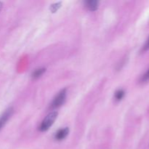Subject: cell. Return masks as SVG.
<instances>
[{"instance_id": "cell-1", "label": "cell", "mask_w": 149, "mask_h": 149, "mask_svg": "<svg viewBox=\"0 0 149 149\" xmlns=\"http://www.w3.org/2000/svg\"><path fill=\"white\" fill-rule=\"evenodd\" d=\"M58 112L57 111H52L51 113H49L46 117L44 119V120L42 121V124H41L40 127H39V130L42 132H45V131L48 130L50 128V127L55 122V119L58 117Z\"/></svg>"}, {"instance_id": "cell-2", "label": "cell", "mask_w": 149, "mask_h": 149, "mask_svg": "<svg viewBox=\"0 0 149 149\" xmlns=\"http://www.w3.org/2000/svg\"><path fill=\"white\" fill-rule=\"evenodd\" d=\"M65 98H66V90L63 89L55 96L54 100H52V104H51L52 109H57L62 106L65 103Z\"/></svg>"}, {"instance_id": "cell-3", "label": "cell", "mask_w": 149, "mask_h": 149, "mask_svg": "<svg viewBox=\"0 0 149 149\" xmlns=\"http://www.w3.org/2000/svg\"><path fill=\"white\" fill-rule=\"evenodd\" d=\"M13 110L12 108H10L7 110H6V111L3 113L2 115L0 117V130L3 127L4 125L6 124V122L8 121V119H10V117H11L12 114H13Z\"/></svg>"}, {"instance_id": "cell-4", "label": "cell", "mask_w": 149, "mask_h": 149, "mask_svg": "<svg viewBox=\"0 0 149 149\" xmlns=\"http://www.w3.org/2000/svg\"><path fill=\"white\" fill-rule=\"evenodd\" d=\"M69 132V129L68 127H65L63 129H61L55 133V138L58 141H62L65 139Z\"/></svg>"}, {"instance_id": "cell-5", "label": "cell", "mask_w": 149, "mask_h": 149, "mask_svg": "<svg viewBox=\"0 0 149 149\" xmlns=\"http://www.w3.org/2000/svg\"><path fill=\"white\" fill-rule=\"evenodd\" d=\"M86 7L90 11H95L97 10L99 5V1L96 0H90V1H86L84 2Z\"/></svg>"}, {"instance_id": "cell-6", "label": "cell", "mask_w": 149, "mask_h": 149, "mask_svg": "<svg viewBox=\"0 0 149 149\" xmlns=\"http://www.w3.org/2000/svg\"><path fill=\"white\" fill-rule=\"evenodd\" d=\"M45 71H46L45 68H38V69L35 70V71H33V74H32V77L34 79L39 78V77H40L45 72Z\"/></svg>"}, {"instance_id": "cell-7", "label": "cell", "mask_w": 149, "mask_h": 149, "mask_svg": "<svg viewBox=\"0 0 149 149\" xmlns=\"http://www.w3.org/2000/svg\"><path fill=\"white\" fill-rule=\"evenodd\" d=\"M125 96V91L123 90H119L115 93V98L116 100H121Z\"/></svg>"}, {"instance_id": "cell-8", "label": "cell", "mask_w": 149, "mask_h": 149, "mask_svg": "<svg viewBox=\"0 0 149 149\" xmlns=\"http://www.w3.org/2000/svg\"><path fill=\"white\" fill-rule=\"evenodd\" d=\"M61 2H58V3H55V4H52V5H50V10L51 12L52 13H55L57 10H58V9L61 7Z\"/></svg>"}, {"instance_id": "cell-9", "label": "cell", "mask_w": 149, "mask_h": 149, "mask_svg": "<svg viewBox=\"0 0 149 149\" xmlns=\"http://www.w3.org/2000/svg\"><path fill=\"white\" fill-rule=\"evenodd\" d=\"M149 49V37L148 39V40L146 41V42L145 45H144L143 47V50L146 51V50H148Z\"/></svg>"}, {"instance_id": "cell-10", "label": "cell", "mask_w": 149, "mask_h": 149, "mask_svg": "<svg viewBox=\"0 0 149 149\" xmlns=\"http://www.w3.org/2000/svg\"><path fill=\"white\" fill-rule=\"evenodd\" d=\"M148 79H149V70L147 71L146 74L143 76V81H146V80Z\"/></svg>"}, {"instance_id": "cell-11", "label": "cell", "mask_w": 149, "mask_h": 149, "mask_svg": "<svg viewBox=\"0 0 149 149\" xmlns=\"http://www.w3.org/2000/svg\"><path fill=\"white\" fill-rule=\"evenodd\" d=\"M1 8H2V3H1V1H0V10H1Z\"/></svg>"}]
</instances>
